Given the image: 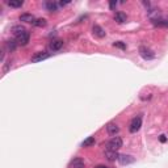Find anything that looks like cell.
<instances>
[{"label":"cell","instance_id":"2e32d148","mask_svg":"<svg viewBox=\"0 0 168 168\" xmlns=\"http://www.w3.org/2000/svg\"><path fill=\"white\" fill-rule=\"evenodd\" d=\"M95 142H96L95 137H88V138L84 139V142L82 143V147H91V146L95 145Z\"/></svg>","mask_w":168,"mask_h":168},{"label":"cell","instance_id":"5bb4252c","mask_svg":"<svg viewBox=\"0 0 168 168\" xmlns=\"http://www.w3.org/2000/svg\"><path fill=\"white\" fill-rule=\"evenodd\" d=\"M126 15H125L124 12H117V13H116L114 15V20L117 21L118 24H124L125 21H126Z\"/></svg>","mask_w":168,"mask_h":168},{"label":"cell","instance_id":"52a82bcc","mask_svg":"<svg viewBox=\"0 0 168 168\" xmlns=\"http://www.w3.org/2000/svg\"><path fill=\"white\" fill-rule=\"evenodd\" d=\"M118 160H120V163L121 164H130V163H134L135 162V158L133 156V155H126V154H124V155H120V158H118Z\"/></svg>","mask_w":168,"mask_h":168},{"label":"cell","instance_id":"5b68a950","mask_svg":"<svg viewBox=\"0 0 168 168\" xmlns=\"http://www.w3.org/2000/svg\"><path fill=\"white\" fill-rule=\"evenodd\" d=\"M29 39H30V33L28 32H24L22 34H20L18 37H16V41H17V44L18 45H22V46H25V45L29 42Z\"/></svg>","mask_w":168,"mask_h":168},{"label":"cell","instance_id":"e0dca14e","mask_svg":"<svg viewBox=\"0 0 168 168\" xmlns=\"http://www.w3.org/2000/svg\"><path fill=\"white\" fill-rule=\"evenodd\" d=\"M17 47V41H7L5 42V49L8 51H13Z\"/></svg>","mask_w":168,"mask_h":168},{"label":"cell","instance_id":"30bf717a","mask_svg":"<svg viewBox=\"0 0 168 168\" xmlns=\"http://www.w3.org/2000/svg\"><path fill=\"white\" fill-rule=\"evenodd\" d=\"M106 131H108L109 135H116V134L120 131V127H118L116 124L110 122V124H108V126H106Z\"/></svg>","mask_w":168,"mask_h":168},{"label":"cell","instance_id":"8fae6325","mask_svg":"<svg viewBox=\"0 0 168 168\" xmlns=\"http://www.w3.org/2000/svg\"><path fill=\"white\" fill-rule=\"evenodd\" d=\"M62 47H63V41H61V39H54V41H51L50 49L53 51H58V50H61Z\"/></svg>","mask_w":168,"mask_h":168},{"label":"cell","instance_id":"7402d4cb","mask_svg":"<svg viewBox=\"0 0 168 168\" xmlns=\"http://www.w3.org/2000/svg\"><path fill=\"white\" fill-rule=\"evenodd\" d=\"M116 5H117V3H116L114 0H113V1H110V3H109V7H110V9H114V8H116Z\"/></svg>","mask_w":168,"mask_h":168},{"label":"cell","instance_id":"7a4b0ae2","mask_svg":"<svg viewBox=\"0 0 168 168\" xmlns=\"http://www.w3.org/2000/svg\"><path fill=\"white\" fill-rule=\"evenodd\" d=\"M141 126H142V117L141 116H137V117H134L133 120H131V122H130L129 131L130 133H137V131L141 129Z\"/></svg>","mask_w":168,"mask_h":168},{"label":"cell","instance_id":"7c38bea8","mask_svg":"<svg viewBox=\"0 0 168 168\" xmlns=\"http://www.w3.org/2000/svg\"><path fill=\"white\" fill-rule=\"evenodd\" d=\"M11 32L13 33V35H15V37H18V35L22 34L24 32H27V29H25L24 27H21V25H15V27H12Z\"/></svg>","mask_w":168,"mask_h":168},{"label":"cell","instance_id":"cb8c5ba5","mask_svg":"<svg viewBox=\"0 0 168 168\" xmlns=\"http://www.w3.org/2000/svg\"><path fill=\"white\" fill-rule=\"evenodd\" d=\"M95 168H109V167H106V165H97V167H95Z\"/></svg>","mask_w":168,"mask_h":168},{"label":"cell","instance_id":"9a60e30c","mask_svg":"<svg viewBox=\"0 0 168 168\" xmlns=\"http://www.w3.org/2000/svg\"><path fill=\"white\" fill-rule=\"evenodd\" d=\"M45 8L49 12H55L56 9H58V4L54 3V1H46V3H45Z\"/></svg>","mask_w":168,"mask_h":168},{"label":"cell","instance_id":"8992f818","mask_svg":"<svg viewBox=\"0 0 168 168\" xmlns=\"http://www.w3.org/2000/svg\"><path fill=\"white\" fill-rule=\"evenodd\" d=\"M92 33H93V35L95 37H97V38H104L105 34H106L105 30H104L100 25H93V28H92Z\"/></svg>","mask_w":168,"mask_h":168},{"label":"cell","instance_id":"ac0fdd59","mask_svg":"<svg viewBox=\"0 0 168 168\" xmlns=\"http://www.w3.org/2000/svg\"><path fill=\"white\" fill-rule=\"evenodd\" d=\"M24 1H21V0H11V1H8V5L12 7V8H20V7H22Z\"/></svg>","mask_w":168,"mask_h":168},{"label":"cell","instance_id":"4fadbf2b","mask_svg":"<svg viewBox=\"0 0 168 168\" xmlns=\"http://www.w3.org/2000/svg\"><path fill=\"white\" fill-rule=\"evenodd\" d=\"M20 21H24V22H34L35 18L33 15H30V13H22V15L20 16Z\"/></svg>","mask_w":168,"mask_h":168},{"label":"cell","instance_id":"44dd1931","mask_svg":"<svg viewBox=\"0 0 168 168\" xmlns=\"http://www.w3.org/2000/svg\"><path fill=\"white\" fill-rule=\"evenodd\" d=\"M159 141L162 142V143H165V142H167V137H165L164 134H162V135L159 137Z\"/></svg>","mask_w":168,"mask_h":168},{"label":"cell","instance_id":"6da1fadb","mask_svg":"<svg viewBox=\"0 0 168 168\" xmlns=\"http://www.w3.org/2000/svg\"><path fill=\"white\" fill-rule=\"evenodd\" d=\"M122 138L121 137H113L109 142H108V148L106 150H113V151H117L122 147Z\"/></svg>","mask_w":168,"mask_h":168},{"label":"cell","instance_id":"3957f363","mask_svg":"<svg viewBox=\"0 0 168 168\" xmlns=\"http://www.w3.org/2000/svg\"><path fill=\"white\" fill-rule=\"evenodd\" d=\"M139 54H141V56L143 59H146V61H150V59L155 58V53H154L151 49L146 47V46H141V47H139Z\"/></svg>","mask_w":168,"mask_h":168},{"label":"cell","instance_id":"9c48e42d","mask_svg":"<svg viewBox=\"0 0 168 168\" xmlns=\"http://www.w3.org/2000/svg\"><path fill=\"white\" fill-rule=\"evenodd\" d=\"M70 168H86L84 160H83L82 158H75V159L70 163Z\"/></svg>","mask_w":168,"mask_h":168},{"label":"cell","instance_id":"ffe728a7","mask_svg":"<svg viewBox=\"0 0 168 168\" xmlns=\"http://www.w3.org/2000/svg\"><path fill=\"white\" fill-rule=\"evenodd\" d=\"M113 46H114V47H118V49H122V50H125V49H126V45H125L124 42H121V41L114 42V44H113Z\"/></svg>","mask_w":168,"mask_h":168},{"label":"cell","instance_id":"603a6c76","mask_svg":"<svg viewBox=\"0 0 168 168\" xmlns=\"http://www.w3.org/2000/svg\"><path fill=\"white\" fill-rule=\"evenodd\" d=\"M67 4H70V1H61L59 5H67Z\"/></svg>","mask_w":168,"mask_h":168},{"label":"cell","instance_id":"ba28073f","mask_svg":"<svg viewBox=\"0 0 168 168\" xmlns=\"http://www.w3.org/2000/svg\"><path fill=\"white\" fill-rule=\"evenodd\" d=\"M105 158L109 162H116V160H118V158H120V155H118L117 151H113V150H106L105 151Z\"/></svg>","mask_w":168,"mask_h":168},{"label":"cell","instance_id":"277c9868","mask_svg":"<svg viewBox=\"0 0 168 168\" xmlns=\"http://www.w3.org/2000/svg\"><path fill=\"white\" fill-rule=\"evenodd\" d=\"M50 56V54L46 53V51H38V53H35L34 55L32 56V62L33 63H38V62H42L45 59H47Z\"/></svg>","mask_w":168,"mask_h":168},{"label":"cell","instance_id":"d6986e66","mask_svg":"<svg viewBox=\"0 0 168 168\" xmlns=\"http://www.w3.org/2000/svg\"><path fill=\"white\" fill-rule=\"evenodd\" d=\"M35 25V27H38V28H42V27H46V20L45 18H35V21L33 22Z\"/></svg>","mask_w":168,"mask_h":168}]
</instances>
